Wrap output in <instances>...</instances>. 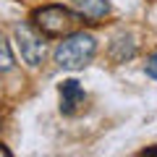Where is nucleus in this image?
<instances>
[{"label":"nucleus","mask_w":157,"mask_h":157,"mask_svg":"<svg viewBox=\"0 0 157 157\" xmlns=\"http://www.w3.org/2000/svg\"><path fill=\"white\" fill-rule=\"evenodd\" d=\"M94 50H97V42H94L92 34H84V32L71 34V37H66L58 45L55 63L60 68H66V71H78V68H84L92 60Z\"/></svg>","instance_id":"obj_1"},{"label":"nucleus","mask_w":157,"mask_h":157,"mask_svg":"<svg viewBox=\"0 0 157 157\" xmlns=\"http://www.w3.org/2000/svg\"><path fill=\"white\" fill-rule=\"evenodd\" d=\"M76 21L78 18L73 16L68 8H60V6H47V8H42V11L34 13L37 29L42 34H47V37H63V34L73 32Z\"/></svg>","instance_id":"obj_2"},{"label":"nucleus","mask_w":157,"mask_h":157,"mask_svg":"<svg viewBox=\"0 0 157 157\" xmlns=\"http://www.w3.org/2000/svg\"><path fill=\"white\" fill-rule=\"evenodd\" d=\"M16 39H18L21 58L29 66H39V60L45 58V42H42V37L29 24H21V26H16Z\"/></svg>","instance_id":"obj_3"},{"label":"nucleus","mask_w":157,"mask_h":157,"mask_svg":"<svg viewBox=\"0 0 157 157\" xmlns=\"http://www.w3.org/2000/svg\"><path fill=\"white\" fill-rule=\"evenodd\" d=\"M84 102H86V94H84V89H81L78 81H73V78L71 81H63V86H60V110L66 115H73L76 110H81Z\"/></svg>","instance_id":"obj_4"},{"label":"nucleus","mask_w":157,"mask_h":157,"mask_svg":"<svg viewBox=\"0 0 157 157\" xmlns=\"http://www.w3.org/2000/svg\"><path fill=\"white\" fill-rule=\"evenodd\" d=\"M76 6H78V13L84 18H89V21H100L110 11L107 0H76Z\"/></svg>","instance_id":"obj_5"},{"label":"nucleus","mask_w":157,"mask_h":157,"mask_svg":"<svg viewBox=\"0 0 157 157\" xmlns=\"http://www.w3.org/2000/svg\"><path fill=\"white\" fill-rule=\"evenodd\" d=\"M134 52H136L134 39L131 37H121V39H115V45H113V50H110V58L115 63H126L128 58H134Z\"/></svg>","instance_id":"obj_6"},{"label":"nucleus","mask_w":157,"mask_h":157,"mask_svg":"<svg viewBox=\"0 0 157 157\" xmlns=\"http://www.w3.org/2000/svg\"><path fill=\"white\" fill-rule=\"evenodd\" d=\"M13 68V55H11V47L3 37H0V71H11Z\"/></svg>","instance_id":"obj_7"},{"label":"nucleus","mask_w":157,"mask_h":157,"mask_svg":"<svg viewBox=\"0 0 157 157\" xmlns=\"http://www.w3.org/2000/svg\"><path fill=\"white\" fill-rule=\"evenodd\" d=\"M147 73H149L152 78H157V52L149 58V60H147Z\"/></svg>","instance_id":"obj_8"},{"label":"nucleus","mask_w":157,"mask_h":157,"mask_svg":"<svg viewBox=\"0 0 157 157\" xmlns=\"http://www.w3.org/2000/svg\"><path fill=\"white\" fill-rule=\"evenodd\" d=\"M0 157H11V152H8V149H6L3 144H0Z\"/></svg>","instance_id":"obj_9"}]
</instances>
